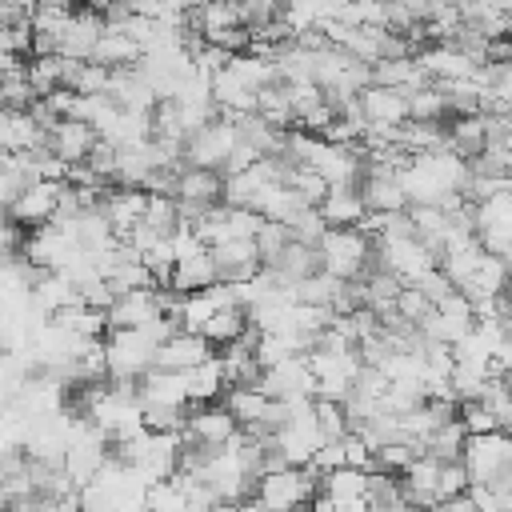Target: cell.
I'll return each instance as SVG.
<instances>
[{"label": "cell", "mask_w": 512, "mask_h": 512, "mask_svg": "<svg viewBox=\"0 0 512 512\" xmlns=\"http://www.w3.org/2000/svg\"><path fill=\"white\" fill-rule=\"evenodd\" d=\"M320 212L332 228H344V224H360L368 216V204H364V192L360 184H332L320 200Z\"/></svg>", "instance_id": "24"}, {"label": "cell", "mask_w": 512, "mask_h": 512, "mask_svg": "<svg viewBox=\"0 0 512 512\" xmlns=\"http://www.w3.org/2000/svg\"><path fill=\"white\" fill-rule=\"evenodd\" d=\"M368 508H408L404 476L384 472V468H368Z\"/></svg>", "instance_id": "30"}, {"label": "cell", "mask_w": 512, "mask_h": 512, "mask_svg": "<svg viewBox=\"0 0 512 512\" xmlns=\"http://www.w3.org/2000/svg\"><path fill=\"white\" fill-rule=\"evenodd\" d=\"M236 12H240V24L260 32L268 20L284 16V0H236Z\"/></svg>", "instance_id": "38"}, {"label": "cell", "mask_w": 512, "mask_h": 512, "mask_svg": "<svg viewBox=\"0 0 512 512\" xmlns=\"http://www.w3.org/2000/svg\"><path fill=\"white\" fill-rule=\"evenodd\" d=\"M264 268H268L284 288H292V284H300V280H308V276H316V272L324 268L320 244H308V240H296V236H292V244H288L276 260H268Z\"/></svg>", "instance_id": "12"}, {"label": "cell", "mask_w": 512, "mask_h": 512, "mask_svg": "<svg viewBox=\"0 0 512 512\" xmlns=\"http://www.w3.org/2000/svg\"><path fill=\"white\" fill-rule=\"evenodd\" d=\"M408 116L412 120H452V104H448V88L444 80H424L408 92Z\"/></svg>", "instance_id": "26"}, {"label": "cell", "mask_w": 512, "mask_h": 512, "mask_svg": "<svg viewBox=\"0 0 512 512\" xmlns=\"http://www.w3.org/2000/svg\"><path fill=\"white\" fill-rule=\"evenodd\" d=\"M256 112L268 116L276 128H296V112H292V92H288V80L276 76L260 88V100H256Z\"/></svg>", "instance_id": "29"}, {"label": "cell", "mask_w": 512, "mask_h": 512, "mask_svg": "<svg viewBox=\"0 0 512 512\" xmlns=\"http://www.w3.org/2000/svg\"><path fill=\"white\" fill-rule=\"evenodd\" d=\"M144 224H152L160 236H176L184 216H180V200L168 196V192H148V212H144Z\"/></svg>", "instance_id": "31"}, {"label": "cell", "mask_w": 512, "mask_h": 512, "mask_svg": "<svg viewBox=\"0 0 512 512\" xmlns=\"http://www.w3.org/2000/svg\"><path fill=\"white\" fill-rule=\"evenodd\" d=\"M236 432H240V420L232 416V408L224 400H192L188 420L180 428L184 440H200V444H212V448H228Z\"/></svg>", "instance_id": "5"}, {"label": "cell", "mask_w": 512, "mask_h": 512, "mask_svg": "<svg viewBox=\"0 0 512 512\" xmlns=\"http://www.w3.org/2000/svg\"><path fill=\"white\" fill-rule=\"evenodd\" d=\"M28 76H32V84H36V96H48V92L64 88V52L28 56Z\"/></svg>", "instance_id": "32"}, {"label": "cell", "mask_w": 512, "mask_h": 512, "mask_svg": "<svg viewBox=\"0 0 512 512\" xmlns=\"http://www.w3.org/2000/svg\"><path fill=\"white\" fill-rule=\"evenodd\" d=\"M108 372L112 376H144L156 368L160 340L148 328H112L108 332Z\"/></svg>", "instance_id": "2"}, {"label": "cell", "mask_w": 512, "mask_h": 512, "mask_svg": "<svg viewBox=\"0 0 512 512\" xmlns=\"http://www.w3.org/2000/svg\"><path fill=\"white\" fill-rule=\"evenodd\" d=\"M260 388L276 400H292V396H316V372L308 364V352H296L272 368H264Z\"/></svg>", "instance_id": "6"}, {"label": "cell", "mask_w": 512, "mask_h": 512, "mask_svg": "<svg viewBox=\"0 0 512 512\" xmlns=\"http://www.w3.org/2000/svg\"><path fill=\"white\" fill-rule=\"evenodd\" d=\"M228 388H232V380H228V368H224V356L220 352H212L208 360H200L196 368H188V392H192V400H220Z\"/></svg>", "instance_id": "25"}, {"label": "cell", "mask_w": 512, "mask_h": 512, "mask_svg": "<svg viewBox=\"0 0 512 512\" xmlns=\"http://www.w3.org/2000/svg\"><path fill=\"white\" fill-rule=\"evenodd\" d=\"M212 252H216L220 280H228V284H244V280H252L264 268V256L256 248V236H232L224 244H212Z\"/></svg>", "instance_id": "8"}, {"label": "cell", "mask_w": 512, "mask_h": 512, "mask_svg": "<svg viewBox=\"0 0 512 512\" xmlns=\"http://www.w3.org/2000/svg\"><path fill=\"white\" fill-rule=\"evenodd\" d=\"M100 144V128L80 120V116H64L52 132H48V148L64 160V164H76V160H88L92 148Z\"/></svg>", "instance_id": "10"}, {"label": "cell", "mask_w": 512, "mask_h": 512, "mask_svg": "<svg viewBox=\"0 0 512 512\" xmlns=\"http://www.w3.org/2000/svg\"><path fill=\"white\" fill-rule=\"evenodd\" d=\"M372 252H376V236L364 232L360 224H344V228H328L320 240V260L324 272L340 276V280H360L372 268Z\"/></svg>", "instance_id": "1"}, {"label": "cell", "mask_w": 512, "mask_h": 512, "mask_svg": "<svg viewBox=\"0 0 512 512\" xmlns=\"http://www.w3.org/2000/svg\"><path fill=\"white\" fill-rule=\"evenodd\" d=\"M140 400L144 404H192V392H188V372H176V368H148L140 376Z\"/></svg>", "instance_id": "19"}, {"label": "cell", "mask_w": 512, "mask_h": 512, "mask_svg": "<svg viewBox=\"0 0 512 512\" xmlns=\"http://www.w3.org/2000/svg\"><path fill=\"white\" fill-rule=\"evenodd\" d=\"M216 280H220L216 252H212V244H200L196 252L176 256V268H172V284H168V288L196 292V288H208V284H216Z\"/></svg>", "instance_id": "18"}, {"label": "cell", "mask_w": 512, "mask_h": 512, "mask_svg": "<svg viewBox=\"0 0 512 512\" xmlns=\"http://www.w3.org/2000/svg\"><path fill=\"white\" fill-rule=\"evenodd\" d=\"M360 192H364L368 212H396V208H408L412 204L400 172H388V168H364Z\"/></svg>", "instance_id": "15"}, {"label": "cell", "mask_w": 512, "mask_h": 512, "mask_svg": "<svg viewBox=\"0 0 512 512\" xmlns=\"http://www.w3.org/2000/svg\"><path fill=\"white\" fill-rule=\"evenodd\" d=\"M100 208H104V216L112 220L116 236H128V232H132V228L144 220V212H148V188H132V184H108V192H104Z\"/></svg>", "instance_id": "11"}, {"label": "cell", "mask_w": 512, "mask_h": 512, "mask_svg": "<svg viewBox=\"0 0 512 512\" xmlns=\"http://www.w3.org/2000/svg\"><path fill=\"white\" fill-rule=\"evenodd\" d=\"M324 492H328L332 504L344 508V512H352V508H368V468L340 464V468L324 472Z\"/></svg>", "instance_id": "20"}, {"label": "cell", "mask_w": 512, "mask_h": 512, "mask_svg": "<svg viewBox=\"0 0 512 512\" xmlns=\"http://www.w3.org/2000/svg\"><path fill=\"white\" fill-rule=\"evenodd\" d=\"M448 148L460 160H476L488 148V116L484 112H464L448 120Z\"/></svg>", "instance_id": "23"}, {"label": "cell", "mask_w": 512, "mask_h": 512, "mask_svg": "<svg viewBox=\"0 0 512 512\" xmlns=\"http://www.w3.org/2000/svg\"><path fill=\"white\" fill-rule=\"evenodd\" d=\"M140 56H144V44H140L132 32H124V28H104V36H100V44H96V52H92V60H100V64H108V68L136 64Z\"/></svg>", "instance_id": "27"}, {"label": "cell", "mask_w": 512, "mask_h": 512, "mask_svg": "<svg viewBox=\"0 0 512 512\" xmlns=\"http://www.w3.org/2000/svg\"><path fill=\"white\" fill-rule=\"evenodd\" d=\"M288 244H292V228H288V220H272V216H264L260 228H256V248H260V256H264V264L276 260Z\"/></svg>", "instance_id": "36"}, {"label": "cell", "mask_w": 512, "mask_h": 512, "mask_svg": "<svg viewBox=\"0 0 512 512\" xmlns=\"http://www.w3.org/2000/svg\"><path fill=\"white\" fill-rule=\"evenodd\" d=\"M396 312H400L404 320H412V324H424V320L436 312V300H432L420 284L408 280V284L400 288V296H396Z\"/></svg>", "instance_id": "37"}, {"label": "cell", "mask_w": 512, "mask_h": 512, "mask_svg": "<svg viewBox=\"0 0 512 512\" xmlns=\"http://www.w3.org/2000/svg\"><path fill=\"white\" fill-rule=\"evenodd\" d=\"M236 140H240V136H236L232 116L220 112L216 120H208V124H200V128H192V132L184 136V160H188V164H200V168H220V172H224V164H228Z\"/></svg>", "instance_id": "3"}, {"label": "cell", "mask_w": 512, "mask_h": 512, "mask_svg": "<svg viewBox=\"0 0 512 512\" xmlns=\"http://www.w3.org/2000/svg\"><path fill=\"white\" fill-rule=\"evenodd\" d=\"M440 464L436 456L420 452L400 476H404V492H408V508H440Z\"/></svg>", "instance_id": "16"}, {"label": "cell", "mask_w": 512, "mask_h": 512, "mask_svg": "<svg viewBox=\"0 0 512 512\" xmlns=\"http://www.w3.org/2000/svg\"><path fill=\"white\" fill-rule=\"evenodd\" d=\"M460 420H464V428H468V436H476V432H492V428H500L496 424V412L484 404V400H460Z\"/></svg>", "instance_id": "39"}, {"label": "cell", "mask_w": 512, "mask_h": 512, "mask_svg": "<svg viewBox=\"0 0 512 512\" xmlns=\"http://www.w3.org/2000/svg\"><path fill=\"white\" fill-rule=\"evenodd\" d=\"M104 28H108L104 12H96V8H88V4H80V8L72 12L68 28H64V44H60V52H64V56H76V60H92V52H96V44H100Z\"/></svg>", "instance_id": "13"}, {"label": "cell", "mask_w": 512, "mask_h": 512, "mask_svg": "<svg viewBox=\"0 0 512 512\" xmlns=\"http://www.w3.org/2000/svg\"><path fill=\"white\" fill-rule=\"evenodd\" d=\"M212 348H216V344H212L204 332H196V328H180L176 336H168V340L160 344L156 364H160V368L188 372V368H196L200 360H208V356H212Z\"/></svg>", "instance_id": "17"}, {"label": "cell", "mask_w": 512, "mask_h": 512, "mask_svg": "<svg viewBox=\"0 0 512 512\" xmlns=\"http://www.w3.org/2000/svg\"><path fill=\"white\" fill-rule=\"evenodd\" d=\"M44 140H48V132L40 128L32 108H4V116H0V144H4V152H28V148H36Z\"/></svg>", "instance_id": "22"}, {"label": "cell", "mask_w": 512, "mask_h": 512, "mask_svg": "<svg viewBox=\"0 0 512 512\" xmlns=\"http://www.w3.org/2000/svg\"><path fill=\"white\" fill-rule=\"evenodd\" d=\"M176 200H180L184 224H196L212 204L224 200V172H220V168L184 164V168H180V184H176Z\"/></svg>", "instance_id": "4"}, {"label": "cell", "mask_w": 512, "mask_h": 512, "mask_svg": "<svg viewBox=\"0 0 512 512\" xmlns=\"http://www.w3.org/2000/svg\"><path fill=\"white\" fill-rule=\"evenodd\" d=\"M360 112L368 124L380 128H396L408 120V92L404 88H388V84H368L360 92Z\"/></svg>", "instance_id": "14"}, {"label": "cell", "mask_w": 512, "mask_h": 512, "mask_svg": "<svg viewBox=\"0 0 512 512\" xmlns=\"http://www.w3.org/2000/svg\"><path fill=\"white\" fill-rule=\"evenodd\" d=\"M464 444H468V428H464L460 416L440 420V424L424 436V452L436 456V460H460V456H464Z\"/></svg>", "instance_id": "28"}, {"label": "cell", "mask_w": 512, "mask_h": 512, "mask_svg": "<svg viewBox=\"0 0 512 512\" xmlns=\"http://www.w3.org/2000/svg\"><path fill=\"white\" fill-rule=\"evenodd\" d=\"M288 228H292V236L296 240H308V244H320L324 240V232L332 228L328 220H324V212H320V204H300L292 216H288Z\"/></svg>", "instance_id": "35"}, {"label": "cell", "mask_w": 512, "mask_h": 512, "mask_svg": "<svg viewBox=\"0 0 512 512\" xmlns=\"http://www.w3.org/2000/svg\"><path fill=\"white\" fill-rule=\"evenodd\" d=\"M284 184H288V188H296V196H300L304 204H320V200H324V192L332 188V184H328V176H324V172H316L312 164H292Z\"/></svg>", "instance_id": "33"}, {"label": "cell", "mask_w": 512, "mask_h": 512, "mask_svg": "<svg viewBox=\"0 0 512 512\" xmlns=\"http://www.w3.org/2000/svg\"><path fill=\"white\" fill-rule=\"evenodd\" d=\"M60 184L64 180H36L28 192H20L16 204H8V220H20L24 228H40L48 220H56V208H60Z\"/></svg>", "instance_id": "9"}, {"label": "cell", "mask_w": 512, "mask_h": 512, "mask_svg": "<svg viewBox=\"0 0 512 512\" xmlns=\"http://www.w3.org/2000/svg\"><path fill=\"white\" fill-rule=\"evenodd\" d=\"M164 312V288L160 284H148V288H132V292H120L108 308V332L112 328H144L148 320H156Z\"/></svg>", "instance_id": "7"}, {"label": "cell", "mask_w": 512, "mask_h": 512, "mask_svg": "<svg viewBox=\"0 0 512 512\" xmlns=\"http://www.w3.org/2000/svg\"><path fill=\"white\" fill-rule=\"evenodd\" d=\"M220 400L232 408V416L240 420V428L264 432V416H268V408H272V396H268L260 384H232Z\"/></svg>", "instance_id": "21"}, {"label": "cell", "mask_w": 512, "mask_h": 512, "mask_svg": "<svg viewBox=\"0 0 512 512\" xmlns=\"http://www.w3.org/2000/svg\"><path fill=\"white\" fill-rule=\"evenodd\" d=\"M336 288H340V276H332V272H324V268H320L316 276H308V280L292 284V296H296V300H304V304H316V308H332Z\"/></svg>", "instance_id": "34"}]
</instances>
